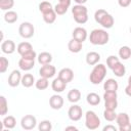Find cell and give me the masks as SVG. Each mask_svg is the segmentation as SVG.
Wrapping results in <instances>:
<instances>
[{
  "instance_id": "cell-1",
  "label": "cell",
  "mask_w": 131,
  "mask_h": 131,
  "mask_svg": "<svg viewBox=\"0 0 131 131\" xmlns=\"http://www.w3.org/2000/svg\"><path fill=\"white\" fill-rule=\"evenodd\" d=\"M110 35L102 29H94L89 35V41L93 45H105L108 42Z\"/></svg>"
},
{
  "instance_id": "cell-2",
  "label": "cell",
  "mask_w": 131,
  "mask_h": 131,
  "mask_svg": "<svg viewBox=\"0 0 131 131\" xmlns=\"http://www.w3.org/2000/svg\"><path fill=\"white\" fill-rule=\"evenodd\" d=\"M105 75H106L105 66L102 64V63H96L95 67L93 68V70L90 73L89 80H90V82L92 84L98 85L103 81V79L105 78Z\"/></svg>"
},
{
  "instance_id": "cell-3",
  "label": "cell",
  "mask_w": 131,
  "mask_h": 131,
  "mask_svg": "<svg viewBox=\"0 0 131 131\" xmlns=\"http://www.w3.org/2000/svg\"><path fill=\"white\" fill-rule=\"evenodd\" d=\"M100 119L93 111H87L85 114V126L89 130H95L100 126Z\"/></svg>"
},
{
  "instance_id": "cell-4",
  "label": "cell",
  "mask_w": 131,
  "mask_h": 131,
  "mask_svg": "<svg viewBox=\"0 0 131 131\" xmlns=\"http://www.w3.org/2000/svg\"><path fill=\"white\" fill-rule=\"evenodd\" d=\"M18 33L20 35V37L25 38V39H30L34 36V33H35V28L34 26L29 23V21H24L19 25V28H18Z\"/></svg>"
},
{
  "instance_id": "cell-5",
  "label": "cell",
  "mask_w": 131,
  "mask_h": 131,
  "mask_svg": "<svg viewBox=\"0 0 131 131\" xmlns=\"http://www.w3.org/2000/svg\"><path fill=\"white\" fill-rule=\"evenodd\" d=\"M37 125V119L33 115H26L20 120V126L25 130H32Z\"/></svg>"
},
{
  "instance_id": "cell-6",
  "label": "cell",
  "mask_w": 131,
  "mask_h": 131,
  "mask_svg": "<svg viewBox=\"0 0 131 131\" xmlns=\"http://www.w3.org/2000/svg\"><path fill=\"white\" fill-rule=\"evenodd\" d=\"M82 115H83L82 107L78 104H73L72 106H70V108L68 111V116H69L70 120H72L74 122L79 121L82 118Z\"/></svg>"
},
{
  "instance_id": "cell-7",
  "label": "cell",
  "mask_w": 131,
  "mask_h": 131,
  "mask_svg": "<svg viewBox=\"0 0 131 131\" xmlns=\"http://www.w3.org/2000/svg\"><path fill=\"white\" fill-rule=\"evenodd\" d=\"M21 74L18 70H13L8 76V85L10 87H17L21 83Z\"/></svg>"
},
{
  "instance_id": "cell-8",
  "label": "cell",
  "mask_w": 131,
  "mask_h": 131,
  "mask_svg": "<svg viewBox=\"0 0 131 131\" xmlns=\"http://www.w3.org/2000/svg\"><path fill=\"white\" fill-rule=\"evenodd\" d=\"M55 73H56L55 67L52 66V64H50V63L42 66V67L40 68V70H39L40 76L43 77V78H47V79L52 78V77L55 75Z\"/></svg>"
},
{
  "instance_id": "cell-9",
  "label": "cell",
  "mask_w": 131,
  "mask_h": 131,
  "mask_svg": "<svg viewBox=\"0 0 131 131\" xmlns=\"http://www.w3.org/2000/svg\"><path fill=\"white\" fill-rule=\"evenodd\" d=\"M57 77L59 79H61L63 82L69 83L74 79V72L70 68H63L58 72V76Z\"/></svg>"
},
{
  "instance_id": "cell-10",
  "label": "cell",
  "mask_w": 131,
  "mask_h": 131,
  "mask_svg": "<svg viewBox=\"0 0 131 131\" xmlns=\"http://www.w3.org/2000/svg\"><path fill=\"white\" fill-rule=\"evenodd\" d=\"M72 36H73L74 39L83 43L87 39V31L82 27H77V28L74 29V31L72 33Z\"/></svg>"
},
{
  "instance_id": "cell-11",
  "label": "cell",
  "mask_w": 131,
  "mask_h": 131,
  "mask_svg": "<svg viewBox=\"0 0 131 131\" xmlns=\"http://www.w3.org/2000/svg\"><path fill=\"white\" fill-rule=\"evenodd\" d=\"M16 49L15 43L12 40H5L1 43V51L5 54H12Z\"/></svg>"
},
{
  "instance_id": "cell-12",
  "label": "cell",
  "mask_w": 131,
  "mask_h": 131,
  "mask_svg": "<svg viewBox=\"0 0 131 131\" xmlns=\"http://www.w3.org/2000/svg\"><path fill=\"white\" fill-rule=\"evenodd\" d=\"M49 105L53 110H60L63 105V98L58 94H54L49 98Z\"/></svg>"
},
{
  "instance_id": "cell-13",
  "label": "cell",
  "mask_w": 131,
  "mask_h": 131,
  "mask_svg": "<svg viewBox=\"0 0 131 131\" xmlns=\"http://www.w3.org/2000/svg\"><path fill=\"white\" fill-rule=\"evenodd\" d=\"M16 125V120L13 116H6L4 117L2 123H1V126H0V129L3 130L4 128L5 129H13Z\"/></svg>"
},
{
  "instance_id": "cell-14",
  "label": "cell",
  "mask_w": 131,
  "mask_h": 131,
  "mask_svg": "<svg viewBox=\"0 0 131 131\" xmlns=\"http://www.w3.org/2000/svg\"><path fill=\"white\" fill-rule=\"evenodd\" d=\"M67 84H68V83L63 82L61 79H59V78L57 77V78H55V79L52 81V83H51V88H52V90H53L54 92L60 93V92H62V91L66 89Z\"/></svg>"
},
{
  "instance_id": "cell-15",
  "label": "cell",
  "mask_w": 131,
  "mask_h": 131,
  "mask_svg": "<svg viewBox=\"0 0 131 131\" xmlns=\"http://www.w3.org/2000/svg\"><path fill=\"white\" fill-rule=\"evenodd\" d=\"M82 47H83V43L78 41V40H76V39H74V38L72 40H70L69 43H68V49L73 53L80 52L82 50Z\"/></svg>"
},
{
  "instance_id": "cell-16",
  "label": "cell",
  "mask_w": 131,
  "mask_h": 131,
  "mask_svg": "<svg viewBox=\"0 0 131 131\" xmlns=\"http://www.w3.org/2000/svg\"><path fill=\"white\" fill-rule=\"evenodd\" d=\"M86 62L89 66H95L100 60V54L95 51H90L86 54Z\"/></svg>"
},
{
  "instance_id": "cell-17",
  "label": "cell",
  "mask_w": 131,
  "mask_h": 131,
  "mask_svg": "<svg viewBox=\"0 0 131 131\" xmlns=\"http://www.w3.org/2000/svg\"><path fill=\"white\" fill-rule=\"evenodd\" d=\"M35 66V60L33 59H27V58H20L18 60V67L23 71H30L34 68Z\"/></svg>"
},
{
  "instance_id": "cell-18",
  "label": "cell",
  "mask_w": 131,
  "mask_h": 131,
  "mask_svg": "<svg viewBox=\"0 0 131 131\" xmlns=\"http://www.w3.org/2000/svg\"><path fill=\"white\" fill-rule=\"evenodd\" d=\"M37 59H38V62L40 64H42V66L48 64V63H50L52 61V55H51V53L44 51V52H41V53L38 54Z\"/></svg>"
},
{
  "instance_id": "cell-19",
  "label": "cell",
  "mask_w": 131,
  "mask_h": 131,
  "mask_svg": "<svg viewBox=\"0 0 131 131\" xmlns=\"http://www.w3.org/2000/svg\"><path fill=\"white\" fill-rule=\"evenodd\" d=\"M67 98H68V100H69L70 102H72V103L78 102V101L81 99V92H80V90H78V89H76V88L70 90L69 93H68V95H67Z\"/></svg>"
},
{
  "instance_id": "cell-20",
  "label": "cell",
  "mask_w": 131,
  "mask_h": 131,
  "mask_svg": "<svg viewBox=\"0 0 131 131\" xmlns=\"http://www.w3.org/2000/svg\"><path fill=\"white\" fill-rule=\"evenodd\" d=\"M114 23H115V20H114V17L107 12L102 18H101V20H100V23H99V25H101L104 29H111L113 26H114Z\"/></svg>"
},
{
  "instance_id": "cell-21",
  "label": "cell",
  "mask_w": 131,
  "mask_h": 131,
  "mask_svg": "<svg viewBox=\"0 0 131 131\" xmlns=\"http://www.w3.org/2000/svg\"><path fill=\"white\" fill-rule=\"evenodd\" d=\"M32 49H33V46H32V44L29 43V42H21V43H19V44L17 45V47H16V51H17V53H18L20 56L24 55L25 53L31 51Z\"/></svg>"
},
{
  "instance_id": "cell-22",
  "label": "cell",
  "mask_w": 131,
  "mask_h": 131,
  "mask_svg": "<svg viewBox=\"0 0 131 131\" xmlns=\"http://www.w3.org/2000/svg\"><path fill=\"white\" fill-rule=\"evenodd\" d=\"M119 88V85H118V82L115 80V79H107L104 84H103V89L105 91H117Z\"/></svg>"
},
{
  "instance_id": "cell-23",
  "label": "cell",
  "mask_w": 131,
  "mask_h": 131,
  "mask_svg": "<svg viewBox=\"0 0 131 131\" xmlns=\"http://www.w3.org/2000/svg\"><path fill=\"white\" fill-rule=\"evenodd\" d=\"M35 78L32 74H25L21 77V85L26 88H30L33 86V84H35Z\"/></svg>"
},
{
  "instance_id": "cell-24",
  "label": "cell",
  "mask_w": 131,
  "mask_h": 131,
  "mask_svg": "<svg viewBox=\"0 0 131 131\" xmlns=\"http://www.w3.org/2000/svg\"><path fill=\"white\" fill-rule=\"evenodd\" d=\"M86 100L90 105H97L100 102V96L95 92H90L87 94Z\"/></svg>"
},
{
  "instance_id": "cell-25",
  "label": "cell",
  "mask_w": 131,
  "mask_h": 131,
  "mask_svg": "<svg viewBox=\"0 0 131 131\" xmlns=\"http://www.w3.org/2000/svg\"><path fill=\"white\" fill-rule=\"evenodd\" d=\"M116 122H117L118 126L120 127V126H123V125L130 123V118L126 113H120V114H117Z\"/></svg>"
},
{
  "instance_id": "cell-26",
  "label": "cell",
  "mask_w": 131,
  "mask_h": 131,
  "mask_svg": "<svg viewBox=\"0 0 131 131\" xmlns=\"http://www.w3.org/2000/svg\"><path fill=\"white\" fill-rule=\"evenodd\" d=\"M17 18H18V15L13 10H8L4 14V20L7 24H13V23H15L17 20Z\"/></svg>"
},
{
  "instance_id": "cell-27",
  "label": "cell",
  "mask_w": 131,
  "mask_h": 131,
  "mask_svg": "<svg viewBox=\"0 0 131 131\" xmlns=\"http://www.w3.org/2000/svg\"><path fill=\"white\" fill-rule=\"evenodd\" d=\"M119 56L123 60H127L131 57V48L129 46H122L119 49Z\"/></svg>"
},
{
  "instance_id": "cell-28",
  "label": "cell",
  "mask_w": 131,
  "mask_h": 131,
  "mask_svg": "<svg viewBox=\"0 0 131 131\" xmlns=\"http://www.w3.org/2000/svg\"><path fill=\"white\" fill-rule=\"evenodd\" d=\"M113 73L115 74V76L116 77H123L125 74H126V68H125V66L123 64V63H121V62H119V63H117L114 68H113Z\"/></svg>"
},
{
  "instance_id": "cell-29",
  "label": "cell",
  "mask_w": 131,
  "mask_h": 131,
  "mask_svg": "<svg viewBox=\"0 0 131 131\" xmlns=\"http://www.w3.org/2000/svg\"><path fill=\"white\" fill-rule=\"evenodd\" d=\"M56 15H57V14H56V12H55L54 9H53V10H51V11H49V12L43 14V20H44L46 24H48V25L53 24V23L55 21V19H56Z\"/></svg>"
},
{
  "instance_id": "cell-30",
  "label": "cell",
  "mask_w": 131,
  "mask_h": 131,
  "mask_svg": "<svg viewBox=\"0 0 131 131\" xmlns=\"http://www.w3.org/2000/svg\"><path fill=\"white\" fill-rule=\"evenodd\" d=\"M72 13L73 15H78V14H87L88 10L84 6V4H77L72 8Z\"/></svg>"
},
{
  "instance_id": "cell-31",
  "label": "cell",
  "mask_w": 131,
  "mask_h": 131,
  "mask_svg": "<svg viewBox=\"0 0 131 131\" xmlns=\"http://www.w3.org/2000/svg\"><path fill=\"white\" fill-rule=\"evenodd\" d=\"M35 86L38 90H45L48 86H49V82H48V79L47 78H43L41 77L40 79H38L35 83Z\"/></svg>"
},
{
  "instance_id": "cell-32",
  "label": "cell",
  "mask_w": 131,
  "mask_h": 131,
  "mask_svg": "<svg viewBox=\"0 0 131 131\" xmlns=\"http://www.w3.org/2000/svg\"><path fill=\"white\" fill-rule=\"evenodd\" d=\"M8 112V103H7V100L6 98L1 95L0 96V115L1 116H5Z\"/></svg>"
},
{
  "instance_id": "cell-33",
  "label": "cell",
  "mask_w": 131,
  "mask_h": 131,
  "mask_svg": "<svg viewBox=\"0 0 131 131\" xmlns=\"http://www.w3.org/2000/svg\"><path fill=\"white\" fill-rule=\"evenodd\" d=\"M39 10L42 12V14H44V13H47V12L53 10V8H52V5H51L50 2H48V1H42L39 4Z\"/></svg>"
},
{
  "instance_id": "cell-34",
  "label": "cell",
  "mask_w": 131,
  "mask_h": 131,
  "mask_svg": "<svg viewBox=\"0 0 131 131\" xmlns=\"http://www.w3.org/2000/svg\"><path fill=\"white\" fill-rule=\"evenodd\" d=\"M39 131H50L52 129V124L49 120H43L38 125Z\"/></svg>"
},
{
  "instance_id": "cell-35",
  "label": "cell",
  "mask_w": 131,
  "mask_h": 131,
  "mask_svg": "<svg viewBox=\"0 0 131 131\" xmlns=\"http://www.w3.org/2000/svg\"><path fill=\"white\" fill-rule=\"evenodd\" d=\"M103 118H104L106 121H108V122H113V121L116 120L117 114H116V112L113 111V110H106V108H105L104 112H103Z\"/></svg>"
},
{
  "instance_id": "cell-36",
  "label": "cell",
  "mask_w": 131,
  "mask_h": 131,
  "mask_svg": "<svg viewBox=\"0 0 131 131\" xmlns=\"http://www.w3.org/2000/svg\"><path fill=\"white\" fill-rule=\"evenodd\" d=\"M14 5V0H0V8L2 10H9Z\"/></svg>"
},
{
  "instance_id": "cell-37",
  "label": "cell",
  "mask_w": 131,
  "mask_h": 131,
  "mask_svg": "<svg viewBox=\"0 0 131 131\" xmlns=\"http://www.w3.org/2000/svg\"><path fill=\"white\" fill-rule=\"evenodd\" d=\"M120 62V60H119V58L116 56V55H110L107 58H106V66H107V68H110L111 70H113V68L117 64V63H119Z\"/></svg>"
},
{
  "instance_id": "cell-38",
  "label": "cell",
  "mask_w": 131,
  "mask_h": 131,
  "mask_svg": "<svg viewBox=\"0 0 131 131\" xmlns=\"http://www.w3.org/2000/svg\"><path fill=\"white\" fill-rule=\"evenodd\" d=\"M68 8L69 7H67V6H64V5H62V4H60V3H58V4H56L55 6H54V11L56 12V14L57 15H63L67 11H68Z\"/></svg>"
},
{
  "instance_id": "cell-39",
  "label": "cell",
  "mask_w": 131,
  "mask_h": 131,
  "mask_svg": "<svg viewBox=\"0 0 131 131\" xmlns=\"http://www.w3.org/2000/svg\"><path fill=\"white\" fill-rule=\"evenodd\" d=\"M8 64H9V61L6 57L4 56H1L0 57V73H5L6 70L8 69Z\"/></svg>"
},
{
  "instance_id": "cell-40",
  "label": "cell",
  "mask_w": 131,
  "mask_h": 131,
  "mask_svg": "<svg viewBox=\"0 0 131 131\" xmlns=\"http://www.w3.org/2000/svg\"><path fill=\"white\" fill-rule=\"evenodd\" d=\"M118 106V101L117 99H114V100H105L104 101V107L106 110H113V111H116Z\"/></svg>"
},
{
  "instance_id": "cell-41",
  "label": "cell",
  "mask_w": 131,
  "mask_h": 131,
  "mask_svg": "<svg viewBox=\"0 0 131 131\" xmlns=\"http://www.w3.org/2000/svg\"><path fill=\"white\" fill-rule=\"evenodd\" d=\"M106 13H107V11L104 10V9H98V10H96L95 13H94V19H95V21L99 24L100 20H101V18H102Z\"/></svg>"
},
{
  "instance_id": "cell-42",
  "label": "cell",
  "mask_w": 131,
  "mask_h": 131,
  "mask_svg": "<svg viewBox=\"0 0 131 131\" xmlns=\"http://www.w3.org/2000/svg\"><path fill=\"white\" fill-rule=\"evenodd\" d=\"M74 19H75V21H76L77 24L83 25V24L87 23V20H88V13H87V14H78V15H74Z\"/></svg>"
},
{
  "instance_id": "cell-43",
  "label": "cell",
  "mask_w": 131,
  "mask_h": 131,
  "mask_svg": "<svg viewBox=\"0 0 131 131\" xmlns=\"http://www.w3.org/2000/svg\"><path fill=\"white\" fill-rule=\"evenodd\" d=\"M118 95H117V91H105L103 94V99L105 100H114L117 99Z\"/></svg>"
},
{
  "instance_id": "cell-44",
  "label": "cell",
  "mask_w": 131,
  "mask_h": 131,
  "mask_svg": "<svg viewBox=\"0 0 131 131\" xmlns=\"http://www.w3.org/2000/svg\"><path fill=\"white\" fill-rule=\"evenodd\" d=\"M38 55H37V53L32 49L31 51H29V52H27V53H25L24 55H21V57L23 58H27V59H33V60H35V58L37 57Z\"/></svg>"
},
{
  "instance_id": "cell-45",
  "label": "cell",
  "mask_w": 131,
  "mask_h": 131,
  "mask_svg": "<svg viewBox=\"0 0 131 131\" xmlns=\"http://www.w3.org/2000/svg\"><path fill=\"white\" fill-rule=\"evenodd\" d=\"M118 4L121 7H128L131 4V0H118Z\"/></svg>"
},
{
  "instance_id": "cell-46",
  "label": "cell",
  "mask_w": 131,
  "mask_h": 131,
  "mask_svg": "<svg viewBox=\"0 0 131 131\" xmlns=\"http://www.w3.org/2000/svg\"><path fill=\"white\" fill-rule=\"evenodd\" d=\"M119 130L120 131H131V123H128L126 125L120 126L119 127Z\"/></svg>"
},
{
  "instance_id": "cell-47",
  "label": "cell",
  "mask_w": 131,
  "mask_h": 131,
  "mask_svg": "<svg viewBox=\"0 0 131 131\" xmlns=\"http://www.w3.org/2000/svg\"><path fill=\"white\" fill-rule=\"evenodd\" d=\"M102 130L103 131H117V128L115 126H113V125H106V126L103 127Z\"/></svg>"
},
{
  "instance_id": "cell-48",
  "label": "cell",
  "mask_w": 131,
  "mask_h": 131,
  "mask_svg": "<svg viewBox=\"0 0 131 131\" xmlns=\"http://www.w3.org/2000/svg\"><path fill=\"white\" fill-rule=\"evenodd\" d=\"M58 3H60V4L64 5V6H67V7H70V5H71V0H58Z\"/></svg>"
},
{
  "instance_id": "cell-49",
  "label": "cell",
  "mask_w": 131,
  "mask_h": 131,
  "mask_svg": "<svg viewBox=\"0 0 131 131\" xmlns=\"http://www.w3.org/2000/svg\"><path fill=\"white\" fill-rule=\"evenodd\" d=\"M125 93L128 95V96H130L131 97V85H127L126 86V88H125Z\"/></svg>"
},
{
  "instance_id": "cell-50",
  "label": "cell",
  "mask_w": 131,
  "mask_h": 131,
  "mask_svg": "<svg viewBox=\"0 0 131 131\" xmlns=\"http://www.w3.org/2000/svg\"><path fill=\"white\" fill-rule=\"evenodd\" d=\"M66 131H70V130H73V131H78V128L77 127H75V126H68V127H66V129H64Z\"/></svg>"
},
{
  "instance_id": "cell-51",
  "label": "cell",
  "mask_w": 131,
  "mask_h": 131,
  "mask_svg": "<svg viewBox=\"0 0 131 131\" xmlns=\"http://www.w3.org/2000/svg\"><path fill=\"white\" fill-rule=\"evenodd\" d=\"M77 4H84V3H86L87 2V0H74Z\"/></svg>"
},
{
  "instance_id": "cell-52",
  "label": "cell",
  "mask_w": 131,
  "mask_h": 131,
  "mask_svg": "<svg viewBox=\"0 0 131 131\" xmlns=\"http://www.w3.org/2000/svg\"><path fill=\"white\" fill-rule=\"evenodd\" d=\"M128 84L129 85H131V75L129 76V78H128Z\"/></svg>"
},
{
  "instance_id": "cell-53",
  "label": "cell",
  "mask_w": 131,
  "mask_h": 131,
  "mask_svg": "<svg viewBox=\"0 0 131 131\" xmlns=\"http://www.w3.org/2000/svg\"><path fill=\"white\" fill-rule=\"evenodd\" d=\"M130 33H131V28H130Z\"/></svg>"
}]
</instances>
